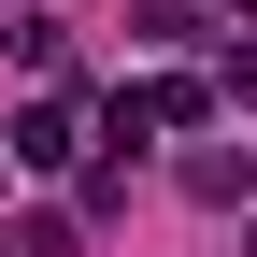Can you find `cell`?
Masks as SVG:
<instances>
[{"mask_svg": "<svg viewBox=\"0 0 257 257\" xmlns=\"http://www.w3.org/2000/svg\"><path fill=\"white\" fill-rule=\"evenodd\" d=\"M243 186H257V172H243L229 143H200V157H186V200H243Z\"/></svg>", "mask_w": 257, "mask_h": 257, "instance_id": "2", "label": "cell"}, {"mask_svg": "<svg viewBox=\"0 0 257 257\" xmlns=\"http://www.w3.org/2000/svg\"><path fill=\"white\" fill-rule=\"evenodd\" d=\"M229 100H243V114H257V43H243V57H229Z\"/></svg>", "mask_w": 257, "mask_h": 257, "instance_id": "3", "label": "cell"}, {"mask_svg": "<svg viewBox=\"0 0 257 257\" xmlns=\"http://www.w3.org/2000/svg\"><path fill=\"white\" fill-rule=\"evenodd\" d=\"M243 257H257V243H243Z\"/></svg>", "mask_w": 257, "mask_h": 257, "instance_id": "5", "label": "cell"}, {"mask_svg": "<svg viewBox=\"0 0 257 257\" xmlns=\"http://www.w3.org/2000/svg\"><path fill=\"white\" fill-rule=\"evenodd\" d=\"M243 15H257V0H243Z\"/></svg>", "mask_w": 257, "mask_h": 257, "instance_id": "4", "label": "cell"}, {"mask_svg": "<svg viewBox=\"0 0 257 257\" xmlns=\"http://www.w3.org/2000/svg\"><path fill=\"white\" fill-rule=\"evenodd\" d=\"M72 128H86V114H72V100L43 86V100L15 114V172H72Z\"/></svg>", "mask_w": 257, "mask_h": 257, "instance_id": "1", "label": "cell"}]
</instances>
